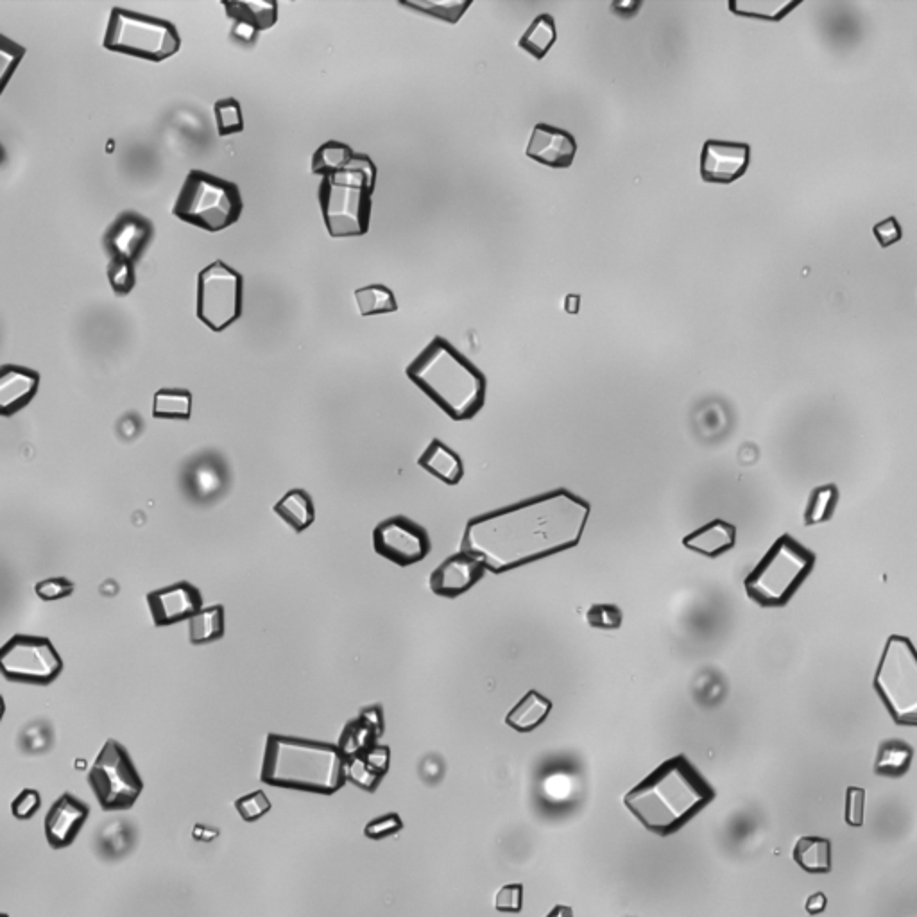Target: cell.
<instances>
[{"instance_id":"cell-1","label":"cell","mask_w":917,"mask_h":917,"mask_svg":"<svg viewBox=\"0 0 917 917\" xmlns=\"http://www.w3.org/2000/svg\"><path fill=\"white\" fill-rule=\"evenodd\" d=\"M590 513L592 507L584 498L554 489L472 518L464 531L463 550L489 572L504 574L577 547Z\"/></svg>"},{"instance_id":"cell-2","label":"cell","mask_w":917,"mask_h":917,"mask_svg":"<svg viewBox=\"0 0 917 917\" xmlns=\"http://www.w3.org/2000/svg\"><path fill=\"white\" fill-rule=\"evenodd\" d=\"M715 799V790L686 756L661 763L629 790L624 805L645 830L669 837L683 830Z\"/></svg>"},{"instance_id":"cell-3","label":"cell","mask_w":917,"mask_h":917,"mask_svg":"<svg viewBox=\"0 0 917 917\" xmlns=\"http://www.w3.org/2000/svg\"><path fill=\"white\" fill-rule=\"evenodd\" d=\"M405 373L452 420H472L486 403L484 373L445 337H434Z\"/></svg>"},{"instance_id":"cell-4","label":"cell","mask_w":917,"mask_h":917,"mask_svg":"<svg viewBox=\"0 0 917 917\" xmlns=\"http://www.w3.org/2000/svg\"><path fill=\"white\" fill-rule=\"evenodd\" d=\"M346 760L334 744L273 733L267 737L260 780L278 789L332 796L348 781Z\"/></svg>"},{"instance_id":"cell-5","label":"cell","mask_w":917,"mask_h":917,"mask_svg":"<svg viewBox=\"0 0 917 917\" xmlns=\"http://www.w3.org/2000/svg\"><path fill=\"white\" fill-rule=\"evenodd\" d=\"M375 185L377 165L362 153H355L344 171L321 180L319 206L332 237H362L369 232Z\"/></svg>"},{"instance_id":"cell-6","label":"cell","mask_w":917,"mask_h":917,"mask_svg":"<svg viewBox=\"0 0 917 917\" xmlns=\"http://www.w3.org/2000/svg\"><path fill=\"white\" fill-rule=\"evenodd\" d=\"M814 565V554L785 534L747 575V595L762 608H783L805 583Z\"/></svg>"},{"instance_id":"cell-7","label":"cell","mask_w":917,"mask_h":917,"mask_svg":"<svg viewBox=\"0 0 917 917\" xmlns=\"http://www.w3.org/2000/svg\"><path fill=\"white\" fill-rule=\"evenodd\" d=\"M242 210V194L233 181L198 169L189 172L174 205L180 221L210 233L228 230L239 221Z\"/></svg>"},{"instance_id":"cell-8","label":"cell","mask_w":917,"mask_h":917,"mask_svg":"<svg viewBox=\"0 0 917 917\" xmlns=\"http://www.w3.org/2000/svg\"><path fill=\"white\" fill-rule=\"evenodd\" d=\"M103 45L106 51L160 63L180 52L181 38L169 20L131 9L113 8Z\"/></svg>"},{"instance_id":"cell-9","label":"cell","mask_w":917,"mask_h":917,"mask_svg":"<svg viewBox=\"0 0 917 917\" xmlns=\"http://www.w3.org/2000/svg\"><path fill=\"white\" fill-rule=\"evenodd\" d=\"M875 688L898 726H917V651L907 636L885 643Z\"/></svg>"},{"instance_id":"cell-10","label":"cell","mask_w":917,"mask_h":917,"mask_svg":"<svg viewBox=\"0 0 917 917\" xmlns=\"http://www.w3.org/2000/svg\"><path fill=\"white\" fill-rule=\"evenodd\" d=\"M88 783L106 812L133 808L144 790V781L135 763L126 747L117 740H108L104 744L95 758L94 767L88 772Z\"/></svg>"},{"instance_id":"cell-11","label":"cell","mask_w":917,"mask_h":917,"mask_svg":"<svg viewBox=\"0 0 917 917\" xmlns=\"http://www.w3.org/2000/svg\"><path fill=\"white\" fill-rule=\"evenodd\" d=\"M244 307V278L237 269L215 260L198 275V318L212 332L235 325Z\"/></svg>"},{"instance_id":"cell-12","label":"cell","mask_w":917,"mask_h":917,"mask_svg":"<svg viewBox=\"0 0 917 917\" xmlns=\"http://www.w3.org/2000/svg\"><path fill=\"white\" fill-rule=\"evenodd\" d=\"M61 670L63 660L49 638L15 635L0 649V672L9 681L51 685Z\"/></svg>"},{"instance_id":"cell-13","label":"cell","mask_w":917,"mask_h":917,"mask_svg":"<svg viewBox=\"0 0 917 917\" xmlns=\"http://www.w3.org/2000/svg\"><path fill=\"white\" fill-rule=\"evenodd\" d=\"M373 547L378 556L398 566H412L429 556V532L407 516H393L377 525Z\"/></svg>"},{"instance_id":"cell-14","label":"cell","mask_w":917,"mask_h":917,"mask_svg":"<svg viewBox=\"0 0 917 917\" xmlns=\"http://www.w3.org/2000/svg\"><path fill=\"white\" fill-rule=\"evenodd\" d=\"M155 237L153 223L138 212L128 210L113 221L104 233L103 248L110 258H122L137 264Z\"/></svg>"},{"instance_id":"cell-15","label":"cell","mask_w":917,"mask_h":917,"mask_svg":"<svg viewBox=\"0 0 917 917\" xmlns=\"http://www.w3.org/2000/svg\"><path fill=\"white\" fill-rule=\"evenodd\" d=\"M181 484L187 497L198 504H210L223 497L230 486V470L223 457L214 452H205L190 459L183 468Z\"/></svg>"},{"instance_id":"cell-16","label":"cell","mask_w":917,"mask_h":917,"mask_svg":"<svg viewBox=\"0 0 917 917\" xmlns=\"http://www.w3.org/2000/svg\"><path fill=\"white\" fill-rule=\"evenodd\" d=\"M749 163V144L728 140H706L701 151V178L706 183L731 185L746 174Z\"/></svg>"},{"instance_id":"cell-17","label":"cell","mask_w":917,"mask_h":917,"mask_svg":"<svg viewBox=\"0 0 917 917\" xmlns=\"http://www.w3.org/2000/svg\"><path fill=\"white\" fill-rule=\"evenodd\" d=\"M147 604L156 626H174L198 615L203 609V597L196 586L181 581L149 593Z\"/></svg>"},{"instance_id":"cell-18","label":"cell","mask_w":917,"mask_h":917,"mask_svg":"<svg viewBox=\"0 0 917 917\" xmlns=\"http://www.w3.org/2000/svg\"><path fill=\"white\" fill-rule=\"evenodd\" d=\"M486 574V566L468 552H457L445 559L430 575V588L439 597L455 599L470 592Z\"/></svg>"},{"instance_id":"cell-19","label":"cell","mask_w":917,"mask_h":917,"mask_svg":"<svg viewBox=\"0 0 917 917\" xmlns=\"http://www.w3.org/2000/svg\"><path fill=\"white\" fill-rule=\"evenodd\" d=\"M90 815V806L85 801L65 792L54 801L45 815V839L54 849L69 848L78 839Z\"/></svg>"},{"instance_id":"cell-20","label":"cell","mask_w":917,"mask_h":917,"mask_svg":"<svg viewBox=\"0 0 917 917\" xmlns=\"http://www.w3.org/2000/svg\"><path fill=\"white\" fill-rule=\"evenodd\" d=\"M575 153L577 142L574 135H570L565 129L543 122L536 124L532 129L527 156L534 162L552 169H568L574 163Z\"/></svg>"},{"instance_id":"cell-21","label":"cell","mask_w":917,"mask_h":917,"mask_svg":"<svg viewBox=\"0 0 917 917\" xmlns=\"http://www.w3.org/2000/svg\"><path fill=\"white\" fill-rule=\"evenodd\" d=\"M223 8L226 9L228 18H232V36L240 43L253 45L257 42L258 35L267 31L278 22V4L264 2V0H237L228 2L224 0Z\"/></svg>"},{"instance_id":"cell-22","label":"cell","mask_w":917,"mask_h":917,"mask_svg":"<svg viewBox=\"0 0 917 917\" xmlns=\"http://www.w3.org/2000/svg\"><path fill=\"white\" fill-rule=\"evenodd\" d=\"M40 387V373L35 369L4 364L0 368V414L13 416L33 402Z\"/></svg>"},{"instance_id":"cell-23","label":"cell","mask_w":917,"mask_h":917,"mask_svg":"<svg viewBox=\"0 0 917 917\" xmlns=\"http://www.w3.org/2000/svg\"><path fill=\"white\" fill-rule=\"evenodd\" d=\"M737 529L724 520L704 523L703 527L690 532L683 540L686 549L703 554L706 558H717L735 547Z\"/></svg>"},{"instance_id":"cell-24","label":"cell","mask_w":917,"mask_h":917,"mask_svg":"<svg viewBox=\"0 0 917 917\" xmlns=\"http://www.w3.org/2000/svg\"><path fill=\"white\" fill-rule=\"evenodd\" d=\"M420 466L448 486L459 484L464 477V463L459 454L439 439H434L421 454Z\"/></svg>"},{"instance_id":"cell-25","label":"cell","mask_w":917,"mask_h":917,"mask_svg":"<svg viewBox=\"0 0 917 917\" xmlns=\"http://www.w3.org/2000/svg\"><path fill=\"white\" fill-rule=\"evenodd\" d=\"M550 712L552 703L549 699L538 694L536 690H531L523 695L511 712L507 713L506 724L518 733H531L549 719Z\"/></svg>"},{"instance_id":"cell-26","label":"cell","mask_w":917,"mask_h":917,"mask_svg":"<svg viewBox=\"0 0 917 917\" xmlns=\"http://www.w3.org/2000/svg\"><path fill=\"white\" fill-rule=\"evenodd\" d=\"M275 513L296 532L307 531L316 520V507L305 489L287 491L276 504Z\"/></svg>"},{"instance_id":"cell-27","label":"cell","mask_w":917,"mask_h":917,"mask_svg":"<svg viewBox=\"0 0 917 917\" xmlns=\"http://www.w3.org/2000/svg\"><path fill=\"white\" fill-rule=\"evenodd\" d=\"M794 860L810 875H826L832 871V842L823 837H803L794 848Z\"/></svg>"},{"instance_id":"cell-28","label":"cell","mask_w":917,"mask_h":917,"mask_svg":"<svg viewBox=\"0 0 917 917\" xmlns=\"http://www.w3.org/2000/svg\"><path fill=\"white\" fill-rule=\"evenodd\" d=\"M135 828L128 821H110L104 824L97 833V851L99 855L108 860H119L128 855L135 846Z\"/></svg>"},{"instance_id":"cell-29","label":"cell","mask_w":917,"mask_h":917,"mask_svg":"<svg viewBox=\"0 0 917 917\" xmlns=\"http://www.w3.org/2000/svg\"><path fill=\"white\" fill-rule=\"evenodd\" d=\"M558 40V29L554 18L549 13H543L538 18L532 20L529 29L523 33L520 38V49L531 54L536 60H543L549 54L552 45Z\"/></svg>"},{"instance_id":"cell-30","label":"cell","mask_w":917,"mask_h":917,"mask_svg":"<svg viewBox=\"0 0 917 917\" xmlns=\"http://www.w3.org/2000/svg\"><path fill=\"white\" fill-rule=\"evenodd\" d=\"M912 758H914V749L907 742L896 740V738L887 740L878 749L875 762L876 774L885 776V778H901L909 771Z\"/></svg>"},{"instance_id":"cell-31","label":"cell","mask_w":917,"mask_h":917,"mask_svg":"<svg viewBox=\"0 0 917 917\" xmlns=\"http://www.w3.org/2000/svg\"><path fill=\"white\" fill-rule=\"evenodd\" d=\"M380 737L382 733L369 720L359 715L357 719L348 722L346 728L343 729L339 749L343 751L346 758L364 755L368 749L377 746V738Z\"/></svg>"},{"instance_id":"cell-32","label":"cell","mask_w":917,"mask_h":917,"mask_svg":"<svg viewBox=\"0 0 917 917\" xmlns=\"http://www.w3.org/2000/svg\"><path fill=\"white\" fill-rule=\"evenodd\" d=\"M353 156L355 153L348 144L328 140L323 146L318 147L312 156V172L323 178L334 176L337 172L344 171L352 163Z\"/></svg>"},{"instance_id":"cell-33","label":"cell","mask_w":917,"mask_h":917,"mask_svg":"<svg viewBox=\"0 0 917 917\" xmlns=\"http://www.w3.org/2000/svg\"><path fill=\"white\" fill-rule=\"evenodd\" d=\"M224 635V608L223 606H210L203 608L198 615L189 620L190 642L194 645L212 643L221 640Z\"/></svg>"},{"instance_id":"cell-34","label":"cell","mask_w":917,"mask_h":917,"mask_svg":"<svg viewBox=\"0 0 917 917\" xmlns=\"http://www.w3.org/2000/svg\"><path fill=\"white\" fill-rule=\"evenodd\" d=\"M192 414V395L187 389L165 387L155 395L153 416L160 420H189Z\"/></svg>"},{"instance_id":"cell-35","label":"cell","mask_w":917,"mask_h":917,"mask_svg":"<svg viewBox=\"0 0 917 917\" xmlns=\"http://www.w3.org/2000/svg\"><path fill=\"white\" fill-rule=\"evenodd\" d=\"M355 300H357L360 314L364 318L378 316V314H391V312L398 310L395 294L389 287L380 285V283H373L368 287L357 289L355 291Z\"/></svg>"},{"instance_id":"cell-36","label":"cell","mask_w":917,"mask_h":917,"mask_svg":"<svg viewBox=\"0 0 917 917\" xmlns=\"http://www.w3.org/2000/svg\"><path fill=\"white\" fill-rule=\"evenodd\" d=\"M400 4L423 15L439 18L448 24H457L466 13V9L472 6V0H403Z\"/></svg>"},{"instance_id":"cell-37","label":"cell","mask_w":917,"mask_h":917,"mask_svg":"<svg viewBox=\"0 0 917 917\" xmlns=\"http://www.w3.org/2000/svg\"><path fill=\"white\" fill-rule=\"evenodd\" d=\"M837 502H839V491L832 484L814 489L808 507H806V525L828 522L833 516Z\"/></svg>"},{"instance_id":"cell-38","label":"cell","mask_w":917,"mask_h":917,"mask_svg":"<svg viewBox=\"0 0 917 917\" xmlns=\"http://www.w3.org/2000/svg\"><path fill=\"white\" fill-rule=\"evenodd\" d=\"M214 113L219 137H230V135L242 133L244 117H242V108L237 99L228 97V99L217 101L214 104Z\"/></svg>"},{"instance_id":"cell-39","label":"cell","mask_w":917,"mask_h":917,"mask_svg":"<svg viewBox=\"0 0 917 917\" xmlns=\"http://www.w3.org/2000/svg\"><path fill=\"white\" fill-rule=\"evenodd\" d=\"M798 4H774V2H729V9L740 17L763 18V20H778L783 18L790 9Z\"/></svg>"},{"instance_id":"cell-40","label":"cell","mask_w":917,"mask_h":917,"mask_svg":"<svg viewBox=\"0 0 917 917\" xmlns=\"http://www.w3.org/2000/svg\"><path fill=\"white\" fill-rule=\"evenodd\" d=\"M108 282L112 285L113 292L119 296H128L135 289L137 273L135 264L122 258H110L108 264Z\"/></svg>"},{"instance_id":"cell-41","label":"cell","mask_w":917,"mask_h":917,"mask_svg":"<svg viewBox=\"0 0 917 917\" xmlns=\"http://www.w3.org/2000/svg\"><path fill=\"white\" fill-rule=\"evenodd\" d=\"M346 778L352 781L353 785H357L359 789L375 792L378 783L382 781L384 776H380L377 771H373L362 756H353V758L346 760Z\"/></svg>"},{"instance_id":"cell-42","label":"cell","mask_w":917,"mask_h":917,"mask_svg":"<svg viewBox=\"0 0 917 917\" xmlns=\"http://www.w3.org/2000/svg\"><path fill=\"white\" fill-rule=\"evenodd\" d=\"M24 54L26 49L22 45L9 40L8 36H0V90L8 86L9 78L17 70Z\"/></svg>"},{"instance_id":"cell-43","label":"cell","mask_w":917,"mask_h":917,"mask_svg":"<svg viewBox=\"0 0 917 917\" xmlns=\"http://www.w3.org/2000/svg\"><path fill=\"white\" fill-rule=\"evenodd\" d=\"M235 808H237V812L246 823H255L271 810V801L267 798L264 790H255V792H249L246 796L237 799Z\"/></svg>"},{"instance_id":"cell-44","label":"cell","mask_w":917,"mask_h":917,"mask_svg":"<svg viewBox=\"0 0 917 917\" xmlns=\"http://www.w3.org/2000/svg\"><path fill=\"white\" fill-rule=\"evenodd\" d=\"M586 620L595 629L611 631V629H618V627L622 626L624 615L615 604H595V606L588 609Z\"/></svg>"},{"instance_id":"cell-45","label":"cell","mask_w":917,"mask_h":917,"mask_svg":"<svg viewBox=\"0 0 917 917\" xmlns=\"http://www.w3.org/2000/svg\"><path fill=\"white\" fill-rule=\"evenodd\" d=\"M403 830V821L400 815L391 812V814L380 815L377 819L369 821L364 828V835L371 840H382L387 837H393L396 833Z\"/></svg>"},{"instance_id":"cell-46","label":"cell","mask_w":917,"mask_h":917,"mask_svg":"<svg viewBox=\"0 0 917 917\" xmlns=\"http://www.w3.org/2000/svg\"><path fill=\"white\" fill-rule=\"evenodd\" d=\"M523 907L522 883H507L495 896V909L502 914H520Z\"/></svg>"},{"instance_id":"cell-47","label":"cell","mask_w":917,"mask_h":917,"mask_svg":"<svg viewBox=\"0 0 917 917\" xmlns=\"http://www.w3.org/2000/svg\"><path fill=\"white\" fill-rule=\"evenodd\" d=\"M36 595L42 600H60L67 599L74 592V584L70 583L65 577H51L36 584Z\"/></svg>"},{"instance_id":"cell-48","label":"cell","mask_w":917,"mask_h":917,"mask_svg":"<svg viewBox=\"0 0 917 917\" xmlns=\"http://www.w3.org/2000/svg\"><path fill=\"white\" fill-rule=\"evenodd\" d=\"M864 805H866L864 789L849 787L846 792V812H844V819L849 826L858 828L864 824Z\"/></svg>"},{"instance_id":"cell-49","label":"cell","mask_w":917,"mask_h":917,"mask_svg":"<svg viewBox=\"0 0 917 917\" xmlns=\"http://www.w3.org/2000/svg\"><path fill=\"white\" fill-rule=\"evenodd\" d=\"M40 805H42L40 792L35 789H26L22 790L13 801L11 812L20 821H26V819H31L40 810Z\"/></svg>"},{"instance_id":"cell-50","label":"cell","mask_w":917,"mask_h":917,"mask_svg":"<svg viewBox=\"0 0 917 917\" xmlns=\"http://www.w3.org/2000/svg\"><path fill=\"white\" fill-rule=\"evenodd\" d=\"M873 233H875L876 239L882 244V248H887V246H892L896 244L898 240L903 237V232H901L900 223L896 217H889V219H883L882 223L876 224L873 228Z\"/></svg>"},{"instance_id":"cell-51","label":"cell","mask_w":917,"mask_h":917,"mask_svg":"<svg viewBox=\"0 0 917 917\" xmlns=\"http://www.w3.org/2000/svg\"><path fill=\"white\" fill-rule=\"evenodd\" d=\"M359 756L366 760V763L373 771H377L380 776H386L387 771H389V758H391L389 747L378 746L377 744V746L368 749L364 755Z\"/></svg>"},{"instance_id":"cell-52","label":"cell","mask_w":917,"mask_h":917,"mask_svg":"<svg viewBox=\"0 0 917 917\" xmlns=\"http://www.w3.org/2000/svg\"><path fill=\"white\" fill-rule=\"evenodd\" d=\"M826 905H828V900H826L823 892H815L806 901V910H808V914L817 916V914H823L824 910H826Z\"/></svg>"},{"instance_id":"cell-53","label":"cell","mask_w":917,"mask_h":917,"mask_svg":"<svg viewBox=\"0 0 917 917\" xmlns=\"http://www.w3.org/2000/svg\"><path fill=\"white\" fill-rule=\"evenodd\" d=\"M613 9H615V11H620V15L631 17V15L635 13L636 9H640V2H633V0H626V2H615V4H613Z\"/></svg>"},{"instance_id":"cell-54","label":"cell","mask_w":917,"mask_h":917,"mask_svg":"<svg viewBox=\"0 0 917 917\" xmlns=\"http://www.w3.org/2000/svg\"><path fill=\"white\" fill-rule=\"evenodd\" d=\"M545 917H574V910L568 905H556Z\"/></svg>"},{"instance_id":"cell-55","label":"cell","mask_w":917,"mask_h":917,"mask_svg":"<svg viewBox=\"0 0 917 917\" xmlns=\"http://www.w3.org/2000/svg\"><path fill=\"white\" fill-rule=\"evenodd\" d=\"M579 301H581V298H579V296H575V294L568 296V298L565 300L566 312H570V314H577V312H579Z\"/></svg>"},{"instance_id":"cell-56","label":"cell","mask_w":917,"mask_h":917,"mask_svg":"<svg viewBox=\"0 0 917 917\" xmlns=\"http://www.w3.org/2000/svg\"><path fill=\"white\" fill-rule=\"evenodd\" d=\"M0 917H9L8 914H2Z\"/></svg>"}]
</instances>
